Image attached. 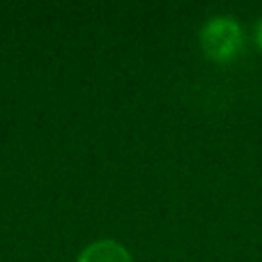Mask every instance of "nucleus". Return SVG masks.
<instances>
[{"label":"nucleus","instance_id":"1","mask_svg":"<svg viewBox=\"0 0 262 262\" xmlns=\"http://www.w3.org/2000/svg\"><path fill=\"white\" fill-rule=\"evenodd\" d=\"M244 46V30L235 16H212L200 30V49L214 62H230Z\"/></svg>","mask_w":262,"mask_h":262},{"label":"nucleus","instance_id":"2","mask_svg":"<svg viewBox=\"0 0 262 262\" xmlns=\"http://www.w3.org/2000/svg\"><path fill=\"white\" fill-rule=\"evenodd\" d=\"M76 262H134L131 253L115 239H99L92 242L83 249Z\"/></svg>","mask_w":262,"mask_h":262},{"label":"nucleus","instance_id":"3","mask_svg":"<svg viewBox=\"0 0 262 262\" xmlns=\"http://www.w3.org/2000/svg\"><path fill=\"white\" fill-rule=\"evenodd\" d=\"M255 41H258V46L262 51V18L258 21V26H255Z\"/></svg>","mask_w":262,"mask_h":262}]
</instances>
